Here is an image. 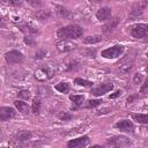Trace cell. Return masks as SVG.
<instances>
[{"label": "cell", "mask_w": 148, "mask_h": 148, "mask_svg": "<svg viewBox=\"0 0 148 148\" xmlns=\"http://www.w3.org/2000/svg\"><path fill=\"white\" fill-rule=\"evenodd\" d=\"M83 34V29L79 25L72 24V25H67V27H62L59 28L57 31V36L58 38H60L61 40H67V39H76L79 37H81Z\"/></svg>", "instance_id": "1"}, {"label": "cell", "mask_w": 148, "mask_h": 148, "mask_svg": "<svg viewBox=\"0 0 148 148\" xmlns=\"http://www.w3.org/2000/svg\"><path fill=\"white\" fill-rule=\"evenodd\" d=\"M131 35L134 38H145L148 35V24L146 23H139V24H134L131 28Z\"/></svg>", "instance_id": "2"}, {"label": "cell", "mask_w": 148, "mask_h": 148, "mask_svg": "<svg viewBox=\"0 0 148 148\" xmlns=\"http://www.w3.org/2000/svg\"><path fill=\"white\" fill-rule=\"evenodd\" d=\"M124 52V46L123 45H114L111 47H108L105 50L102 51V57L106 58V59H113L117 58L119 56H121Z\"/></svg>", "instance_id": "3"}, {"label": "cell", "mask_w": 148, "mask_h": 148, "mask_svg": "<svg viewBox=\"0 0 148 148\" xmlns=\"http://www.w3.org/2000/svg\"><path fill=\"white\" fill-rule=\"evenodd\" d=\"M53 71L49 67H42V68H38L35 71V79L40 81V82H44V81H47L49 79H51L53 76Z\"/></svg>", "instance_id": "4"}, {"label": "cell", "mask_w": 148, "mask_h": 148, "mask_svg": "<svg viewBox=\"0 0 148 148\" xmlns=\"http://www.w3.org/2000/svg\"><path fill=\"white\" fill-rule=\"evenodd\" d=\"M5 58H6V61H7L9 65L22 62L23 59H24L23 54H22L20 51H16V50H12V51L7 52L6 56H5Z\"/></svg>", "instance_id": "5"}, {"label": "cell", "mask_w": 148, "mask_h": 148, "mask_svg": "<svg viewBox=\"0 0 148 148\" xmlns=\"http://www.w3.org/2000/svg\"><path fill=\"white\" fill-rule=\"evenodd\" d=\"M133 64H134V59H133V57H130V54H128L118 62V69L124 74L128 73L131 71V68L133 67Z\"/></svg>", "instance_id": "6"}, {"label": "cell", "mask_w": 148, "mask_h": 148, "mask_svg": "<svg viewBox=\"0 0 148 148\" xmlns=\"http://www.w3.org/2000/svg\"><path fill=\"white\" fill-rule=\"evenodd\" d=\"M112 89H113V84H112L111 82H104V83H102V84H99V86L92 88L90 92H91L94 96H102V95L109 92V91L112 90Z\"/></svg>", "instance_id": "7"}, {"label": "cell", "mask_w": 148, "mask_h": 148, "mask_svg": "<svg viewBox=\"0 0 148 148\" xmlns=\"http://www.w3.org/2000/svg\"><path fill=\"white\" fill-rule=\"evenodd\" d=\"M88 143H89V138L87 135H83V136H80V138L68 141L67 147L68 148H84Z\"/></svg>", "instance_id": "8"}, {"label": "cell", "mask_w": 148, "mask_h": 148, "mask_svg": "<svg viewBox=\"0 0 148 148\" xmlns=\"http://www.w3.org/2000/svg\"><path fill=\"white\" fill-rule=\"evenodd\" d=\"M146 6H147V2H146V1L135 3V5L133 6L131 13H130V20H135L139 15H141L142 12H143V9L146 8Z\"/></svg>", "instance_id": "9"}, {"label": "cell", "mask_w": 148, "mask_h": 148, "mask_svg": "<svg viewBox=\"0 0 148 148\" xmlns=\"http://www.w3.org/2000/svg\"><path fill=\"white\" fill-rule=\"evenodd\" d=\"M15 114H16L15 110L10 106L0 108V120H2V121H6V120H9V119L14 118Z\"/></svg>", "instance_id": "10"}, {"label": "cell", "mask_w": 148, "mask_h": 148, "mask_svg": "<svg viewBox=\"0 0 148 148\" xmlns=\"http://www.w3.org/2000/svg\"><path fill=\"white\" fill-rule=\"evenodd\" d=\"M116 127L123 132H127V133H133L134 132V125L131 120H127V119H124V120H120L116 124Z\"/></svg>", "instance_id": "11"}, {"label": "cell", "mask_w": 148, "mask_h": 148, "mask_svg": "<svg viewBox=\"0 0 148 148\" xmlns=\"http://www.w3.org/2000/svg\"><path fill=\"white\" fill-rule=\"evenodd\" d=\"M76 47V44L71 42V40H60L57 43V49L60 51V52H68V51H72Z\"/></svg>", "instance_id": "12"}, {"label": "cell", "mask_w": 148, "mask_h": 148, "mask_svg": "<svg viewBox=\"0 0 148 148\" xmlns=\"http://www.w3.org/2000/svg\"><path fill=\"white\" fill-rule=\"evenodd\" d=\"M111 16V8L110 7H102L96 13V17L98 21H105Z\"/></svg>", "instance_id": "13"}, {"label": "cell", "mask_w": 148, "mask_h": 148, "mask_svg": "<svg viewBox=\"0 0 148 148\" xmlns=\"http://www.w3.org/2000/svg\"><path fill=\"white\" fill-rule=\"evenodd\" d=\"M118 23H119V17H112L111 20H109L105 24H104V27H103V30L105 31V32H109V31H111V30H113L117 25H118Z\"/></svg>", "instance_id": "14"}, {"label": "cell", "mask_w": 148, "mask_h": 148, "mask_svg": "<svg viewBox=\"0 0 148 148\" xmlns=\"http://www.w3.org/2000/svg\"><path fill=\"white\" fill-rule=\"evenodd\" d=\"M31 132L29 131H18L15 135H14V140L16 141H28L29 139H31Z\"/></svg>", "instance_id": "15"}, {"label": "cell", "mask_w": 148, "mask_h": 148, "mask_svg": "<svg viewBox=\"0 0 148 148\" xmlns=\"http://www.w3.org/2000/svg\"><path fill=\"white\" fill-rule=\"evenodd\" d=\"M14 105H15V108L22 113V114H28L29 113V106H28V104L25 103V102H22V101H20V99H17V101H15L14 102Z\"/></svg>", "instance_id": "16"}, {"label": "cell", "mask_w": 148, "mask_h": 148, "mask_svg": "<svg viewBox=\"0 0 148 148\" xmlns=\"http://www.w3.org/2000/svg\"><path fill=\"white\" fill-rule=\"evenodd\" d=\"M69 99L75 104V106L73 109H77L84 101V96L83 95H71L69 96Z\"/></svg>", "instance_id": "17"}, {"label": "cell", "mask_w": 148, "mask_h": 148, "mask_svg": "<svg viewBox=\"0 0 148 148\" xmlns=\"http://www.w3.org/2000/svg\"><path fill=\"white\" fill-rule=\"evenodd\" d=\"M131 117H132L135 121H138V123H140V124H147V123H148V116H147L146 113H139V114L132 113Z\"/></svg>", "instance_id": "18"}, {"label": "cell", "mask_w": 148, "mask_h": 148, "mask_svg": "<svg viewBox=\"0 0 148 148\" xmlns=\"http://www.w3.org/2000/svg\"><path fill=\"white\" fill-rule=\"evenodd\" d=\"M128 142L130 141L125 136H116V138H112L111 140H109V143H113V145H117V146L128 145Z\"/></svg>", "instance_id": "19"}, {"label": "cell", "mask_w": 148, "mask_h": 148, "mask_svg": "<svg viewBox=\"0 0 148 148\" xmlns=\"http://www.w3.org/2000/svg\"><path fill=\"white\" fill-rule=\"evenodd\" d=\"M57 8H58V14L61 17H64V18H71L72 17V13L67 8H65L62 6H57Z\"/></svg>", "instance_id": "20"}, {"label": "cell", "mask_w": 148, "mask_h": 148, "mask_svg": "<svg viewBox=\"0 0 148 148\" xmlns=\"http://www.w3.org/2000/svg\"><path fill=\"white\" fill-rule=\"evenodd\" d=\"M35 16L38 20H46V18H49L51 16V12L50 10H46V9H40V10H38L35 14Z\"/></svg>", "instance_id": "21"}, {"label": "cell", "mask_w": 148, "mask_h": 148, "mask_svg": "<svg viewBox=\"0 0 148 148\" xmlns=\"http://www.w3.org/2000/svg\"><path fill=\"white\" fill-rule=\"evenodd\" d=\"M102 40V36L99 35H96V36H88L83 39V43L84 44H95V43H98Z\"/></svg>", "instance_id": "22"}, {"label": "cell", "mask_w": 148, "mask_h": 148, "mask_svg": "<svg viewBox=\"0 0 148 148\" xmlns=\"http://www.w3.org/2000/svg\"><path fill=\"white\" fill-rule=\"evenodd\" d=\"M56 89H57L59 92L66 94V92H68V91H69L71 87H69V84H68L67 82H60V83H58V84L56 86Z\"/></svg>", "instance_id": "23"}, {"label": "cell", "mask_w": 148, "mask_h": 148, "mask_svg": "<svg viewBox=\"0 0 148 148\" xmlns=\"http://www.w3.org/2000/svg\"><path fill=\"white\" fill-rule=\"evenodd\" d=\"M21 30L23 32L28 34V35H30V34H38V30L36 28H34V27H31V25H29L27 23H24V24L21 25Z\"/></svg>", "instance_id": "24"}, {"label": "cell", "mask_w": 148, "mask_h": 148, "mask_svg": "<svg viewBox=\"0 0 148 148\" xmlns=\"http://www.w3.org/2000/svg\"><path fill=\"white\" fill-rule=\"evenodd\" d=\"M40 110V99L38 97H35L32 101V106H31V111L34 113H38Z\"/></svg>", "instance_id": "25"}, {"label": "cell", "mask_w": 148, "mask_h": 148, "mask_svg": "<svg viewBox=\"0 0 148 148\" xmlns=\"http://www.w3.org/2000/svg\"><path fill=\"white\" fill-rule=\"evenodd\" d=\"M74 83H76L79 86H82V87H91L92 86L91 81H88V80H84V79H81V77H76L74 80Z\"/></svg>", "instance_id": "26"}, {"label": "cell", "mask_w": 148, "mask_h": 148, "mask_svg": "<svg viewBox=\"0 0 148 148\" xmlns=\"http://www.w3.org/2000/svg\"><path fill=\"white\" fill-rule=\"evenodd\" d=\"M18 98H23V99H29L30 98V91L29 90H21L17 94Z\"/></svg>", "instance_id": "27"}, {"label": "cell", "mask_w": 148, "mask_h": 148, "mask_svg": "<svg viewBox=\"0 0 148 148\" xmlns=\"http://www.w3.org/2000/svg\"><path fill=\"white\" fill-rule=\"evenodd\" d=\"M101 103H102L101 99H89L88 103H87V106H88V108H95V106L99 105Z\"/></svg>", "instance_id": "28"}, {"label": "cell", "mask_w": 148, "mask_h": 148, "mask_svg": "<svg viewBox=\"0 0 148 148\" xmlns=\"http://www.w3.org/2000/svg\"><path fill=\"white\" fill-rule=\"evenodd\" d=\"M142 80H143L142 74H140V73H135V74H134V76H133V83H134V84H139V83H141Z\"/></svg>", "instance_id": "29"}, {"label": "cell", "mask_w": 148, "mask_h": 148, "mask_svg": "<svg viewBox=\"0 0 148 148\" xmlns=\"http://www.w3.org/2000/svg\"><path fill=\"white\" fill-rule=\"evenodd\" d=\"M58 118L60 120H69L72 118V114L71 113H67V112H60L58 114Z\"/></svg>", "instance_id": "30"}, {"label": "cell", "mask_w": 148, "mask_h": 148, "mask_svg": "<svg viewBox=\"0 0 148 148\" xmlns=\"http://www.w3.org/2000/svg\"><path fill=\"white\" fill-rule=\"evenodd\" d=\"M2 2L6 5H10V6H21L22 5V1H18V0H16V1L9 0V1H2Z\"/></svg>", "instance_id": "31"}, {"label": "cell", "mask_w": 148, "mask_h": 148, "mask_svg": "<svg viewBox=\"0 0 148 148\" xmlns=\"http://www.w3.org/2000/svg\"><path fill=\"white\" fill-rule=\"evenodd\" d=\"M45 54H46V51L39 50V51H37V52L35 53V58H36V59H42V58H44Z\"/></svg>", "instance_id": "32"}, {"label": "cell", "mask_w": 148, "mask_h": 148, "mask_svg": "<svg viewBox=\"0 0 148 148\" xmlns=\"http://www.w3.org/2000/svg\"><path fill=\"white\" fill-rule=\"evenodd\" d=\"M24 42L28 44V45H35V40L34 39H31V37H29V36H27V37H24Z\"/></svg>", "instance_id": "33"}, {"label": "cell", "mask_w": 148, "mask_h": 148, "mask_svg": "<svg viewBox=\"0 0 148 148\" xmlns=\"http://www.w3.org/2000/svg\"><path fill=\"white\" fill-rule=\"evenodd\" d=\"M147 87H148V81H145L143 86L141 87V92H142V94H146V91H147Z\"/></svg>", "instance_id": "34"}, {"label": "cell", "mask_w": 148, "mask_h": 148, "mask_svg": "<svg viewBox=\"0 0 148 148\" xmlns=\"http://www.w3.org/2000/svg\"><path fill=\"white\" fill-rule=\"evenodd\" d=\"M28 2H29L30 5H32V6H35V7L40 6V5H42V2H40V1H32V0H29Z\"/></svg>", "instance_id": "35"}, {"label": "cell", "mask_w": 148, "mask_h": 148, "mask_svg": "<svg viewBox=\"0 0 148 148\" xmlns=\"http://www.w3.org/2000/svg\"><path fill=\"white\" fill-rule=\"evenodd\" d=\"M121 94V91L120 90H118V91H116V94H113V95H110V98H116L117 96H119Z\"/></svg>", "instance_id": "36"}, {"label": "cell", "mask_w": 148, "mask_h": 148, "mask_svg": "<svg viewBox=\"0 0 148 148\" xmlns=\"http://www.w3.org/2000/svg\"><path fill=\"white\" fill-rule=\"evenodd\" d=\"M90 148H104V147H102V146H99V145H94V146H91Z\"/></svg>", "instance_id": "37"}, {"label": "cell", "mask_w": 148, "mask_h": 148, "mask_svg": "<svg viewBox=\"0 0 148 148\" xmlns=\"http://www.w3.org/2000/svg\"><path fill=\"white\" fill-rule=\"evenodd\" d=\"M1 25H3V18L2 17H0V27Z\"/></svg>", "instance_id": "38"}, {"label": "cell", "mask_w": 148, "mask_h": 148, "mask_svg": "<svg viewBox=\"0 0 148 148\" xmlns=\"http://www.w3.org/2000/svg\"><path fill=\"white\" fill-rule=\"evenodd\" d=\"M1 148H7V147H1Z\"/></svg>", "instance_id": "39"}]
</instances>
